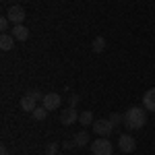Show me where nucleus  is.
<instances>
[{
  "instance_id": "obj_22",
  "label": "nucleus",
  "mask_w": 155,
  "mask_h": 155,
  "mask_svg": "<svg viewBox=\"0 0 155 155\" xmlns=\"http://www.w3.org/2000/svg\"><path fill=\"white\" fill-rule=\"evenodd\" d=\"M0 155H11V153H8V149H6V147H2V149H0Z\"/></svg>"
},
{
  "instance_id": "obj_6",
  "label": "nucleus",
  "mask_w": 155,
  "mask_h": 155,
  "mask_svg": "<svg viewBox=\"0 0 155 155\" xmlns=\"http://www.w3.org/2000/svg\"><path fill=\"white\" fill-rule=\"evenodd\" d=\"M79 120V112L74 110V107H66V110H62V114H60V122L64 124V126H71Z\"/></svg>"
},
{
  "instance_id": "obj_12",
  "label": "nucleus",
  "mask_w": 155,
  "mask_h": 155,
  "mask_svg": "<svg viewBox=\"0 0 155 155\" xmlns=\"http://www.w3.org/2000/svg\"><path fill=\"white\" fill-rule=\"evenodd\" d=\"M72 141H74V145H79V147H85V145L89 143V134H87L85 130H83V132H77Z\"/></svg>"
},
{
  "instance_id": "obj_1",
  "label": "nucleus",
  "mask_w": 155,
  "mask_h": 155,
  "mask_svg": "<svg viewBox=\"0 0 155 155\" xmlns=\"http://www.w3.org/2000/svg\"><path fill=\"white\" fill-rule=\"evenodd\" d=\"M147 122V112L143 107H130L126 114H124V124L132 128V130H141Z\"/></svg>"
},
{
  "instance_id": "obj_5",
  "label": "nucleus",
  "mask_w": 155,
  "mask_h": 155,
  "mask_svg": "<svg viewBox=\"0 0 155 155\" xmlns=\"http://www.w3.org/2000/svg\"><path fill=\"white\" fill-rule=\"evenodd\" d=\"M93 130H95L99 137H107V134H112L114 126H112L110 120H95V122H93Z\"/></svg>"
},
{
  "instance_id": "obj_17",
  "label": "nucleus",
  "mask_w": 155,
  "mask_h": 155,
  "mask_svg": "<svg viewBox=\"0 0 155 155\" xmlns=\"http://www.w3.org/2000/svg\"><path fill=\"white\" fill-rule=\"evenodd\" d=\"M46 155H58V143H48Z\"/></svg>"
},
{
  "instance_id": "obj_10",
  "label": "nucleus",
  "mask_w": 155,
  "mask_h": 155,
  "mask_svg": "<svg viewBox=\"0 0 155 155\" xmlns=\"http://www.w3.org/2000/svg\"><path fill=\"white\" fill-rule=\"evenodd\" d=\"M12 48H15V37L8 35V33H2V37H0V50L2 52H8Z\"/></svg>"
},
{
  "instance_id": "obj_11",
  "label": "nucleus",
  "mask_w": 155,
  "mask_h": 155,
  "mask_svg": "<svg viewBox=\"0 0 155 155\" xmlns=\"http://www.w3.org/2000/svg\"><path fill=\"white\" fill-rule=\"evenodd\" d=\"M21 107H23L25 112H33V110L37 107V99H35V97H31L29 93H27V95L21 99Z\"/></svg>"
},
{
  "instance_id": "obj_8",
  "label": "nucleus",
  "mask_w": 155,
  "mask_h": 155,
  "mask_svg": "<svg viewBox=\"0 0 155 155\" xmlns=\"http://www.w3.org/2000/svg\"><path fill=\"white\" fill-rule=\"evenodd\" d=\"M143 104H145V110H147V112H153L155 114V87L149 89L143 95Z\"/></svg>"
},
{
  "instance_id": "obj_7",
  "label": "nucleus",
  "mask_w": 155,
  "mask_h": 155,
  "mask_svg": "<svg viewBox=\"0 0 155 155\" xmlns=\"http://www.w3.org/2000/svg\"><path fill=\"white\" fill-rule=\"evenodd\" d=\"M41 104H44V107H46L48 112L58 110V107H60V95H58V93H46L44 99H41Z\"/></svg>"
},
{
  "instance_id": "obj_4",
  "label": "nucleus",
  "mask_w": 155,
  "mask_h": 155,
  "mask_svg": "<svg viewBox=\"0 0 155 155\" xmlns=\"http://www.w3.org/2000/svg\"><path fill=\"white\" fill-rule=\"evenodd\" d=\"M118 147H120L122 153H132V151L137 149V141L132 139L130 134H122L118 139Z\"/></svg>"
},
{
  "instance_id": "obj_16",
  "label": "nucleus",
  "mask_w": 155,
  "mask_h": 155,
  "mask_svg": "<svg viewBox=\"0 0 155 155\" xmlns=\"http://www.w3.org/2000/svg\"><path fill=\"white\" fill-rule=\"evenodd\" d=\"M110 122H112V126H114V128H116V126H118L120 122H124V116H120V114H116V112H112V114H110Z\"/></svg>"
},
{
  "instance_id": "obj_21",
  "label": "nucleus",
  "mask_w": 155,
  "mask_h": 155,
  "mask_svg": "<svg viewBox=\"0 0 155 155\" xmlns=\"http://www.w3.org/2000/svg\"><path fill=\"white\" fill-rule=\"evenodd\" d=\"M62 147H64V149H72V147H77V145H74V141H66V143H62Z\"/></svg>"
},
{
  "instance_id": "obj_19",
  "label": "nucleus",
  "mask_w": 155,
  "mask_h": 155,
  "mask_svg": "<svg viewBox=\"0 0 155 155\" xmlns=\"http://www.w3.org/2000/svg\"><path fill=\"white\" fill-rule=\"evenodd\" d=\"M0 29H2V31L8 29V17H2V19H0Z\"/></svg>"
},
{
  "instance_id": "obj_15",
  "label": "nucleus",
  "mask_w": 155,
  "mask_h": 155,
  "mask_svg": "<svg viewBox=\"0 0 155 155\" xmlns=\"http://www.w3.org/2000/svg\"><path fill=\"white\" fill-rule=\"evenodd\" d=\"M31 116H33L35 120H46V116H48V110H46L44 106H39V107H35V110L31 112Z\"/></svg>"
},
{
  "instance_id": "obj_3",
  "label": "nucleus",
  "mask_w": 155,
  "mask_h": 155,
  "mask_svg": "<svg viewBox=\"0 0 155 155\" xmlns=\"http://www.w3.org/2000/svg\"><path fill=\"white\" fill-rule=\"evenodd\" d=\"M6 17H8V21H12V25H21L25 21V8L23 6H11L6 11Z\"/></svg>"
},
{
  "instance_id": "obj_14",
  "label": "nucleus",
  "mask_w": 155,
  "mask_h": 155,
  "mask_svg": "<svg viewBox=\"0 0 155 155\" xmlns=\"http://www.w3.org/2000/svg\"><path fill=\"white\" fill-rule=\"evenodd\" d=\"M79 122H81L83 126H91V124H93V112H83V114L79 116Z\"/></svg>"
},
{
  "instance_id": "obj_13",
  "label": "nucleus",
  "mask_w": 155,
  "mask_h": 155,
  "mask_svg": "<svg viewBox=\"0 0 155 155\" xmlns=\"http://www.w3.org/2000/svg\"><path fill=\"white\" fill-rule=\"evenodd\" d=\"M91 48H93V52H95V54L104 52V50H106V39H104L101 35L95 37V39H93V46H91Z\"/></svg>"
},
{
  "instance_id": "obj_18",
  "label": "nucleus",
  "mask_w": 155,
  "mask_h": 155,
  "mask_svg": "<svg viewBox=\"0 0 155 155\" xmlns=\"http://www.w3.org/2000/svg\"><path fill=\"white\" fill-rule=\"evenodd\" d=\"M29 95H31V97H35L37 101H39V99H44V93H41V91H37V89H33V91H29Z\"/></svg>"
},
{
  "instance_id": "obj_24",
  "label": "nucleus",
  "mask_w": 155,
  "mask_h": 155,
  "mask_svg": "<svg viewBox=\"0 0 155 155\" xmlns=\"http://www.w3.org/2000/svg\"><path fill=\"white\" fill-rule=\"evenodd\" d=\"M91 155H93V153H91Z\"/></svg>"
},
{
  "instance_id": "obj_23",
  "label": "nucleus",
  "mask_w": 155,
  "mask_h": 155,
  "mask_svg": "<svg viewBox=\"0 0 155 155\" xmlns=\"http://www.w3.org/2000/svg\"><path fill=\"white\" fill-rule=\"evenodd\" d=\"M58 155H62V153H58Z\"/></svg>"
},
{
  "instance_id": "obj_2",
  "label": "nucleus",
  "mask_w": 155,
  "mask_h": 155,
  "mask_svg": "<svg viewBox=\"0 0 155 155\" xmlns=\"http://www.w3.org/2000/svg\"><path fill=\"white\" fill-rule=\"evenodd\" d=\"M91 153L93 155H114V149H112V143L106 137H101V139H97L95 143L91 145Z\"/></svg>"
},
{
  "instance_id": "obj_9",
  "label": "nucleus",
  "mask_w": 155,
  "mask_h": 155,
  "mask_svg": "<svg viewBox=\"0 0 155 155\" xmlns=\"http://www.w3.org/2000/svg\"><path fill=\"white\" fill-rule=\"evenodd\" d=\"M12 37H15L17 41H25V39L29 37V29H27L23 23H21V25H15V27H12Z\"/></svg>"
},
{
  "instance_id": "obj_20",
  "label": "nucleus",
  "mask_w": 155,
  "mask_h": 155,
  "mask_svg": "<svg viewBox=\"0 0 155 155\" xmlns=\"http://www.w3.org/2000/svg\"><path fill=\"white\" fill-rule=\"evenodd\" d=\"M79 101H81V95H77V93H74V95H71V107H74Z\"/></svg>"
}]
</instances>
